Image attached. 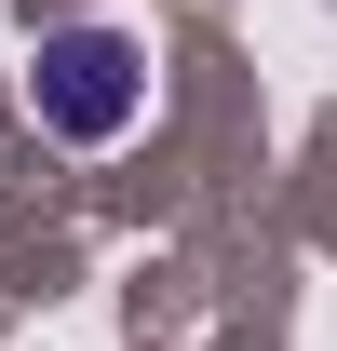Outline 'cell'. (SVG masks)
<instances>
[{"instance_id": "obj_1", "label": "cell", "mask_w": 337, "mask_h": 351, "mask_svg": "<svg viewBox=\"0 0 337 351\" xmlns=\"http://www.w3.org/2000/svg\"><path fill=\"white\" fill-rule=\"evenodd\" d=\"M27 95H41V135L108 149V135H135V108H149V54H135L122 27H41Z\"/></svg>"}]
</instances>
